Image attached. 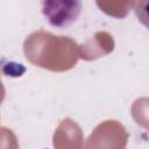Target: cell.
I'll use <instances>...</instances> for the list:
<instances>
[{
    "label": "cell",
    "mask_w": 149,
    "mask_h": 149,
    "mask_svg": "<svg viewBox=\"0 0 149 149\" xmlns=\"http://www.w3.org/2000/svg\"><path fill=\"white\" fill-rule=\"evenodd\" d=\"M83 0H41V12L48 23L58 29L72 26L80 16Z\"/></svg>",
    "instance_id": "6da1fadb"
},
{
    "label": "cell",
    "mask_w": 149,
    "mask_h": 149,
    "mask_svg": "<svg viewBox=\"0 0 149 149\" xmlns=\"http://www.w3.org/2000/svg\"><path fill=\"white\" fill-rule=\"evenodd\" d=\"M133 8L139 22L149 30V0H135Z\"/></svg>",
    "instance_id": "7a4b0ae2"
}]
</instances>
